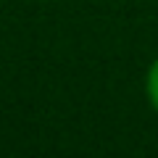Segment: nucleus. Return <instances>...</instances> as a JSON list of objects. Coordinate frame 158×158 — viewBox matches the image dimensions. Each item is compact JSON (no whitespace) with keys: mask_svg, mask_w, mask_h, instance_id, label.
<instances>
[{"mask_svg":"<svg viewBox=\"0 0 158 158\" xmlns=\"http://www.w3.org/2000/svg\"><path fill=\"white\" fill-rule=\"evenodd\" d=\"M145 98L150 103V108L158 113V56L153 58V63L148 66V74H145Z\"/></svg>","mask_w":158,"mask_h":158,"instance_id":"1","label":"nucleus"}]
</instances>
